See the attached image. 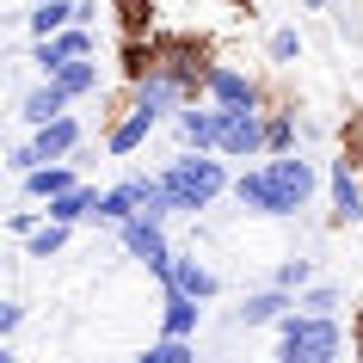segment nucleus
<instances>
[{
	"mask_svg": "<svg viewBox=\"0 0 363 363\" xmlns=\"http://www.w3.org/2000/svg\"><path fill=\"white\" fill-rule=\"evenodd\" d=\"M117 247H123V259L130 265H142L160 284L167 277V265H172V234H167V222H148V216H135V222H123L117 228Z\"/></svg>",
	"mask_w": 363,
	"mask_h": 363,
	"instance_id": "20e7f679",
	"label": "nucleus"
},
{
	"mask_svg": "<svg viewBox=\"0 0 363 363\" xmlns=\"http://www.w3.org/2000/svg\"><path fill=\"white\" fill-rule=\"evenodd\" d=\"M123 222H135V197L123 191V185H111V191H99V210H93V228H123Z\"/></svg>",
	"mask_w": 363,
	"mask_h": 363,
	"instance_id": "aec40b11",
	"label": "nucleus"
},
{
	"mask_svg": "<svg viewBox=\"0 0 363 363\" xmlns=\"http://www.w3.org/2000/svg\"><path fill=\"white\" fill-rule=\"evenodd\" d=\"M68 105H74V99L62 93V80H38V86L19 99V123H25V130H43V123L68 117Z\"/></svg>",
	"mask_w": 363,
	"mask_h": 363,
	"instance_id": "2eb2a0df",
	"label": "nucleus"
},
{
	"mask_svg": "<svg viewBox=\"0 0 363 363\" xmlns=\"http://www.w3.org/2000/svg\"><path fill=\"white\" fill-rule=\"evenodd\" d=\"M172 135H179V148H191V154H216V142H222V111H216L210 99H197V105H185V111L172 117Z\"/></svg>",
	"mask_w": 363,
	"mask_h": 363,
	"instance_id": "f8f14e48",
	"label": "nucleus"
},
{
	"mask_svg": "<svg viewBox=\"0 0 363 363\" xmlns=\"http://www.w3.org/2000/svg\"><path fill=\"white\" fill-rule=\"evenodd\" d=\"M234 203H240V210L247 216H265V222H289V203H284V191H277V185H271V172H265V160H259V167H240L234 172Z\"/></svg>",
	"mask_w": 363,
	"mask_h": 363,
	"instance_id": "0eeeda50",
	"label": "nucleus"
},
{
	"mask_svg": "<svg viewBox=\"0 0 363 363\" xmlns=\"http://www.w3.org/2000/svg\"><path fill=\"white\" fill-rule=\"evenodd\" d=\"M154 130H160V111H148V105H123V111L111 117V130H105V154H111V160H130L135 148H148Z\"/></svg>",
	"mask_w": 363,
	"mask_h": 363,
	"instance_id": "9b49d317",
	"label": "nucleus"
},
{
	"mask_svg": "<svg viewBox=\"0 0 363 363\" xmlns=\"http://www.w3.org/2000/svg\"><path fill=\"white\" fill-rule=\"evenodd\" d=\"M19 326H25V302H19V296H6V302H0V339H13Z\"/></svg>",
	"mask_w": 363,
	"mask_h": 363,
	"instance_id": "7c9ffc66",
	"label": "nucleus"
},
{
	"mask_svg": "<svg viewBox=\"0 0 363 363\" xmlns=\"http://www.w3.org/2000/svg\"><path fill=\"white\" fill-rule=\"evenodd\" d=\"M265 56L277 62V68H296V62L308 56V38H302V31H296V25H277V31H271V38H265Z\"/></svg>",
	"mask_w": 363,
	"mask_h": 363,
	"instance_id": "393cba45",
	"label": "nucleus"
},
{
	"mask_svg": "<svg viewBox=\"0 0 363 363\" xmlns=\"http://www.w3.org/2000/svg\"><path fill=\"white\" fill-rule=\"evenodd\" d=\"M333 6H351V0H333Z\"/></svg>",
	"mask_w": 363,
	"mask_h": 363,
	"instance_id": "f704fd0d",
	"label": "nucleus"
},
{
	"mask_svg": "<svg viewBox=\"0 0 363 363\" xmlns=\"http://www.w3.org/2000/svg\"><path fill=\"white\" fill-rule=\"evenodd\" d=\"M68 240H74V228H62V222H43V228L25 240V259L50 265V259H62V252H68Z\"/></svg>",
	"mask_w": 363,
	"mask_h": 363,
	"instance_id": "5701e85b",
	"label": "nucleus"
},
{
	"mask_svg": "<svg viewBox=\"0 0 363 363\" xmlns=\"http://www.w3.org/2000/svg\"><path fill=\"white\" fill-rule=\"evenodd\" d=\"M74 25H99V0H74Z\"/></svg>",
	"mask_w": 363,
	"mask_h": 363,
	"instance_id": "2f4dec72",
	"label": "nucleus"
},
{
	"mask_svg": "<svg viewBox=\"0 0 363 363\" xmlns=\"http://www.w3.org/2000/svg\"><path fill=\"white\" fill-rule=\"evenodd\" d=\"M345 357V333L333 314H284L277 320V351L271 363H339Z\"/></svg>",
	"mask_w": 363,
	"mask_h": 363,
	"instance_id": "f03ea898",
	"label": "nucleus"
},
{
	"mask_svg": "<svg viewBox=\"0 0 363 363\" xmlns=\"http://www.w3.org/2000/svg\"><path fill=\"white\" fill-rule=\"evenodd\" d=\"M265 142H271V154H302V123H296L289 105L265 111Z\"/></svg>",
	"mask_w": 363,
	"mask_h": 363,
	"instance_id": "6ab92c4d",
	"label": "nucleus"
},
{
	"mask_svg": "<svg viewBox=\"0 0 363 363\" xmlns=\"http://www.w3.org/2000/svg\"><path fill=\"white\" fill-rule=\"evenodd\" d=\"M160 333H167V339H197V333H203V302L185 296V289L160 284Z\"/></svg>",
	"mask_w": 363,
	"mask_h": 363,
	"instance_id": "ddd939ff",
	"label": "nucleus"
},
{
	"mask_svg": "<svg viewBox=\"0 0 363 363\" xmlns=\"http://www.w3.org/2000/svg\"><path fill=\"white\" fill-rule=\"evenodd\" d=\"M357 363H363V320H357Z\"/></svg>",
	"mask_w": 363,
	"mask_h": 363,
	"instance_id": "72a5a7b5",
	"label": "nucleus"
},
{
	"mask_svg": "<svg viewBox=\"0 0 363 363\" xmlns=\"http://www.w3.org/2000/svg\"><path fill=\"white\" fill-rule=\"evenodd\" d=\"M296 308H302V314H333V320H339V308H345V289L333 284V277H314V284H308L302 296H296Z\"/></svg>",
	"mask_w": 363,
	"mask_h": 363,
	"instance_id": "b1692460",
	"label": "nucleus"
},
{
	"mask_svg": "<svg viewBox=\"0 0 363 363\" xmlns=\"http://www.w3.org/2000/svg\"><path fill=\"white\" fill-rule=\"evenodd\" d=\"M74 185H86L74 160H50V167H38V172H25V179H19V191L31 197V203H50V197L74 191Z\"/></svg>",
	"mask_w": 363,
	"mask_h": 363,
	"instance_id": "dca6fc26",
	"label": "nucleus"
},
{
	"mask_svg": "<svg viewBox=\"0 0 363 363\" xmlns=\"http://www.w3.org/2000/svg\"><path fill=\"white\" fill-rule=\"evenodd\" d=\"M31 68H38L43 80H56L62 68H68V56H62V43H56V38H31Z\"/></svg>",
	"mask_w": 363,
	"mask_h": 363,
	"instance_id": "cd10ccee",
	"label": "nucleus"
},
{
	"mask_svg": "<svg viewBox=\"0 0 363 363\" xmlns=\"http://www.w3.org/2000/svg\"><path fill=\"white\" fill-rule=\"evenodd\" d=\"M339 363H345V357H339Z\"/></svg>",
	"mask_w": 363,
	"mask_h": 363,
	"instance_id": "c9c22d12",
	"label": "nucleus"
},
{
	"mask_svg": "<svg viewBox=\"0 0 363 363\" xmlns=\"http://www.w3.org/2000/svg\"><path fill=\"white\" fill-rule=\"evenodd\" d=\"M284 314H296V289H277V284H259L240 296V308L228 314L234 333H252V326H277Z\"/></svg>",
	"mask_w": 363,
	"mask_h": 363,
	"instance_id": "1a4fd4ad",
	"label": "nucleus"
},
{
	"mask_svg": "<svg viewBox=\"0 0 363 363\" xmlns=\"http://www.w3.org/2000/svg\"><path fill=\"white\" fill-rule=\"evenodd\" d=\"M160 284H167V289H185V296H197V302H216V296H222V271L191 247V252H172V265H167Z\"/></svg>",
	"mask_w": 363,
	"mask_h": 363,
	"instance_id": "9d476101",
	"label": "nucleus"
},
{
	"mask_svg": "<svg viewBox=\"0 0 363 363\" xmlns=\"http://www.w3.org/2000/svg\"><path fill=\"white\" fill-rule=\"evenodd\" d=\"M6 167H13V179H25V172H38V167H43L38 142H13V154H6Z\"/></svg>",
	"mask_w": 363,
	"mask_h": 363,
	"instance_id": "c85d7f7f",
	"label": "nucleus"
},
{
	"mask_svg": "<svg viewBox=\"0 0 363 363\" xmlns=\"http://www.w3.org/2000/svg\"><path fill=\"white\" fill-rule=\"evenodd\" d=\"M203 99H210L216 111H271L259 74L234 68V62H210V68H203Z\"/></svg>",
	"mask_w": 363,
	"mask_h": 363,
	"instance_id": "7ed1b4c3",
	"label": "nucleus"
},
{
	"mask_svg": "<svg viewBox=\"0 0 363 363\" xmlns=\"http://www.w3.org/2000/svg\"><path fill=\"white\" fill-rule=\"evenodd\" d=\"M265 172H271V185L284 191L289 216H302L308 203H314V191L326 185V179H320V167H314L308 154H265Z\"/></svg>",
	"mask_w": 363,
	"mask_h": 363,
	"instance_id": "423d86ee",
	"label": "nucleus"
},
{
	"mask_svg": "<svg viewBox=\"0 0 363 363\" xmlns=\"http://www.w3.org/2000/svg\"><path fill=\"white\" fill-rule=\"evenodd\" d=\"M31 142H38L43 167H50V160H74V154L86 148V123H80V117L68 111V117H56V123H43V130H31Z\"/></svg>",
	"mask_w": 363,
	"mask_h": 363,
	"instance_id": "4468645a",
	"label": "nucleus"
},
{
	"mask_svg": "<svg viewBox=\"0 0 363 363\" xmlns=\"http://www.w3.org/2000/svg\"><path fill=\"white\" fill-rule=\"evenodd\" d=\"M314 277H320V265H314V259H302V252H284V259L271 265V284H277V289H296V296H302Z\"/></svg>",
	"mask_w": 363,
	"mask_h": 363,
	"instance_id": "4be33fe9",
	"label": "nucleus"
},
{
	"mask_svg": "<svg viewBox=\"0 0 363 363\" xmlns=\"http://www.w3.org/2000/svg\"><path fill=\"white\" fill-rule=\"evenodd\" d=\"M326 203H333L339 228H357L363 222V160L357 154H333L326 160Z\"/></svg>",
	"mask_w": 363,
	"mask_h": 363,
	"instance_id": "39448f33",
	"label": "nucleus"
},
{
	"mask_svg": "<svg viewBox=\"0 0 363 363\" xmlns=\"http://www.w3.org/2000/svg\"><path fill=\"white\" fill-rule=\"evenodd\" d=\"M160 185H167V197H172L179 216H203V210H216V203L234 191V167L222 154H191L185 148L179 160L160 167Z\"/></svg>",
	"mask_w": 363,
	"mask_h": 363,
	"instance_id": "f257e3e1",
	"label": "nucleus"
},
{
	"mask_svg": "<svg viewBox=\"0 0 363 363\" xmlns=\"http://www.w3.org/2000/svg\"><path fill=\"white\" fill-rule=\"evenodd\" d=\"M302 13H333V0H302Z\"/></svg>",
	"mask_w": 363,
	"mask_h": 363,
	"instance_id": "473e14b6",
	"label": "nucleus"
},
{
	"mask_svg": "<svg viewBox=\"0 0 363 363\" xmlns=\"http://www.w3.org/2000/svg\"><path fill=\"white\" fill-rule=\"evenodd\" d=\"M62 93L68 99H86V93H99V56H86V62H68V68H62Z\"/></svg>",
	"mask_w": 363,
	"mask_h": 363,
	"instance_id": "a878e982",
	"label": "nucleus"
},
{
	"mask_svg": "<svg viewBox=\"0 0 363 363\" xmlns=\"http://www.w3.org/2000/svg\"><path fill=\"white\" fill-rule=\"evenodd\" d=\"M62 56H68V62H86V56H99V31H93V25H68V31H62Z\"/></svg>",
	"mask_w": 363,
	"mask_h": 363,
	"instance_id": "bb28decb",
	"label": "nucleus"
},
{
	"mask_svg": "<svg viewBox=\"0 0 363 363\" xmlns=\"http://www.w3.org/2000/svg\"><path fill=\"white\" fill-rule=\"evenodd\" d=\"M38 228H43V203H38V210H13V216H6V234H13V240H31Z\"/></svg>",
	"mask_w": 363,
	"mask_h": 363,
	"instance_id": "c756f323",
	"label": "nucleus"
},
{
	"mask_svg": "<svg viewBox=\"0 0 363 363\" xmlns=\"http://www.w3.org/2000/svg\"><path fill=\"white\" fill-rule=\"evenodd\" d=\"M135 363H197V339H167V333H154V339L135 351Z\"/></svg>",
	"mask_w": 363,
	"mask_h": 363,
	"instance_id": "412c9836",
	"label": "nucleus"
},
{
	"mask_svg": "<svg viewBox=\"0 0 363 363\" xmlns=\"http://www.w3.org/2000/svg\"><path fill=\"white\" fill-rule=\"evenodd\" d=\"M74 25V0H38L31 13H25V31L31 38H62Z\"/></svg>",
	"mask_w": 363,
	"mask_h": 363,
	"instance_id": "a211bd4d",
	"label": "nucleus"
},
{
	"mask_svg": "<svg viewBox=\"0 0 363 363\" xmlns=\"http://www.w3.org/2000/svg\"><path fill=\"white\" fill-rule=\"evenodd\" d=\"M222 160H265V111H222V142H216Z\"/></svg>",
	"mask_w": 363,
	"mask_h": 363,
	"instance_id": "6e6552de",
	"label": "nucleus"
},
{
	"mask_svg": "<svg viewBox=\"0 0 363 363\" xmlns=\"http://www.w3.org/2000/svg\"><path fill=\"white\" fill-rule=\"evenodd\" d=\"M99 210V185H74V191H62L43 203V222H62V228H86Z\"/></svg>",
	"mask_w": 363,
	"mask_h": 363,
	"instance_id": "f3484780",
	"label": "nucleus"
}]
</instances>
